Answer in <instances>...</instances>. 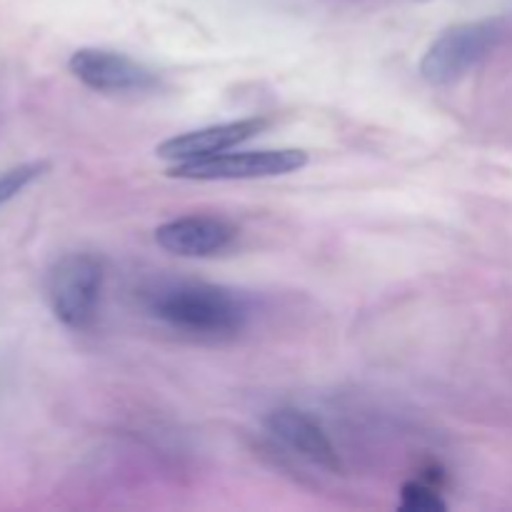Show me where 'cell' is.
Listing matches in <instances>:
<instances>
[{
    "mask_svg": "<svg viewBox=\"0 0 512 512\" xmlns=\"http://www.w3.org/2000/svg\"><path fill=\"white\" fill-rule=\"evenodd\" d=\"M143 305L165 328L200 343H230L250 323V303L240 290L203 280L155 283Z\"/></svg>",
    "mask_w": 512,
    "mask_h": 512,
    "instance_id": "cell-1",
    "label": "cell"
},
{
    "mask_svg": "<svg viewBox=\"0 0 512 512\" xmlns=\"http://www.w3.org/2000/svg\"><path fill=\"white\" fill-rule=\"evenodd\" d=\"M105 268L93 253H65L50 265L45 295L55 320L75 333H88L98 320Z\"/></svg>",
    "mask_w": 512,
    "mask_h": 512,
    "instance_id": "cell-2",
    "label": "cell"
},
{
    "mask_svg": "<svg viewBox=\"0 0 512 512\" xmlns=\"http://www.w3.org/2000/svg\"><path fill=\"white\" fill-rule=\"evenodd\" d=\"M500 40H503L500 20L488 18L450 25L425 50L420 60V75L435 88H448L463 80L475 65L483 63L498 48Z\"/></svg>",
    "mask_w": 512,
    "mask_h": 512,
    "instance_id": "cell-3",
    "label": "cell"
},
{
    "mask_svg": "<svg viewBox=\"0 0 512 512\" xmlns=\"http://www.w3.org/2000/svg\"><path fill=\"white\" fill-rule=\"evenodd\" d=\"M308 165V153L298 148L270 150H240V153H220L213 158L175 163L165 170L168 178L193 180V183H215V180H260L278 175L298 173Z\"/></svg>",
    "mask_w": 512,
    "mask_h": 512,
    "instance_id": "cell-4",
    "label": "cell"
},
{
    "mask_svg": "<svg viewBox=\"0 0 512 512\" xmlns=\"http://www.w3.org/2000/svg\"><path fill=\"white\" fill-rule=\"evenodd\" d=\"M68 70L85 88L105 95L150 93L160 85L158 70L118 50L78 48L70 55Z\"/></svg>",
    "mask_w": 512,
    "mask_h": 512,
    "instance_id": "cell-5",
    "label": "cell"
},
{
    "mask_svg": "<svg viewBox=\"0 0 512 512\" xmlns=\"http://www.w3.org/2000/svg\"><path fill=\"white\" fill-rule=\"evenodd\" d=\"M240 230L220 215H180L155 228V243L180 258H215L238 243Z\"/></svg>",
    "mask_w": 512,
    "mask_h": 512,
    "instance_id": "cell-6",
    "label": "cell"
},
{
    "mask_svg": "<svg viewBox=\"0 0 512 512\" xmlns=\"http://www.w3.org/2000/svg\"><path fill=\"white\" fill-rule=\"evenodd\" d=\"M265 428L278 443H283L290 453L308 460L315 468L325 473H343V460H340L338 448L333 445L330 435L325 433L323 425L298 408H278L268 413Z\"/></svg>",
    "mask_w": 512,
    "mask_h": 512,
    "instance_id": "cell-7",
    "label": "cell"
},
{
    "mask_svg": "<svg viewBox=\"0 0 512 512\" xmlns=\"http://www.w3.org/2000/svg\"><path fill=\"white\" fill-rule=\"evenodd\" d=\"M268 125L270 120L263 118V115L228 120V123L208 125V128L190 130V133L163 140V143L155 148V153H158V158L173 160V163L213 158V155L228 153V150L238 148V145L245 143V140L255 138V135L263 133Z\"/></svg>",
    "mask_w": 512,
    "mask_h": 512,
    "instance_id": "cell-8",
    "label": "cell"
},
{
    "mask_svg": "<svg viewBox=\"0 0 512 512\" xmlns=\"http://www.w3.org/2000/svg\"><path fill=\"white\" fill-rule=\"evenodd\" d=\"M50 170L48 160H28V163L13 165V168L0 173V208L8 205L10 200L18 198L20 193L38 183L45 173Z\"/></svg>",
    "mask_w": 512,
    "mask_h": 512,
    "instance_id": "cell-9",
    "label": "cell"
},
{
    "mask_svg": "<svg viewBox=\"0 0 512 512\" xmlns=\"http://www.w3.org/2000/svg\"><path fill=\"white\" fill-rule=\"evenodd\" d=\"M398 508L403 512H445L448 503L440 495V488L425 483L423 478L408 480L400 488V503Z\"/></svg>",
    "mask_w": 512,
    "mask_h": 512,
    "instance_id": "cell-10",
    "label": "cell"
}]
</instances>
